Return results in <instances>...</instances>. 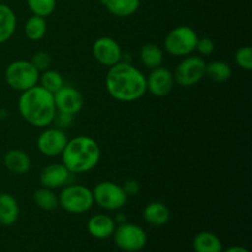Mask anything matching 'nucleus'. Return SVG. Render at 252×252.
Returning <instances> with one entry per match:
<instances>
[{
	"mask_svg": "<svg viewBox=\"0 0 252 252\" xmlns=\"http://www.w3.org/2000/svg\"><path fill=\"white\" fill-rule=\"evenodd\" d=\"M30 62H31L32 65H33L39 73H42V71L49 69V66H51L52 64V57L48 52L39 51V52H36V53L32 56L31 61Z\"/></svg>",
	"mask_w": 252,
	"mask_h": 252,
	"instance_id": "29",
	"label": "nucleus"
},
{
	"mask_svg": "<svg viewBox=\"0 0 252 252\" xmlns=\"http://www.w3.org/2000/svg\"><path fill=\"white\" fill-rule=\"evenodd\" d=\"M68 137L61 128H47L37 138V148L46 157H58L63 153Z\"/></svg>",
	"mask_w": 252,
	"mask_h": 252,
	"instance_id": "10",
	"label": "nucleus"
},
{
	"mask_svg": "<svg viewBox=\"0 0 252 252\" xmlns=\"http://www.w3.org/2000/svg\"><path fill=\"white\" fill-rule=\"evenodd\" d=\"M94 202L106 211H118L123 208L128 201L122 186L112 181L98 182L93 189Z\"/></svg>",
	"mask_w": 252,
	"mask_h": 252,
	"instance_id": "7",
	"label": "nucleus"
},
{
	"mask_svg": "<svg viewBox=\"0 0 252 252\" xmlns=\"http://www.w3.org/2000/svg\"><path fill=\"white\" fill-rule=\"evenodd\" d=\"M175 85L174 74L164 66L153 69L147 76V91L157 97L169 95Z\"/></svg>",
	"mask_w": 252,
	"mask_h": 252,
	"instance_id": "13",
	"label": "nucleus"
},
{
	"mask_svg": "<svg viewBox=\"0 0 252 252\" xmlns=\"http://www.w3.org/2000/svg\"><path fill=\"white\" fill-rule=\"evenodd\" d=\"M17 20L14 10L0 2V44L9 41L15 33Z\"/></svg>",
	"mask_w": 252,
	"mask_h": 252,
	"instance_id": "19",
	"label": "nucleus"
},
{
	"mask_svg": "<svg viewBox=\"0 0 252 252\" xmlns=\"http://www.w3.org/2000/svg\"><path fill=\"white\" fill-rule=\"evenodd\" d=\"M19 112L29 125L38 128L48 127L57 116L53 94L41 85L22 91L19 98Z\"/></svg>",
	"mask_w": 252,
	"mask_h": 252,
	"instance_id": "2",
	"label": "nucleus"
},
{
	"mask_svg": "<svg viewBox=\"0 0 252 252\" xmlns=\"http://www.w3.org/2000/svg\"><path fill=\"white\" fill-rule=\"evenodd\" d=\"M26 2L32 14L42 17L53 14L57 6V0H26Z\"/></svg>",
	"mask_w": 252,
	"mask_h": 252,
	"instance_id": "27",
	"label": "nucleus"
},
{
	"mask_svg": "<svg viewBox=\"0 0 252 252\" xmlns=\"http://www.w3.org/2000/svg\"><path fill=\"white\" fill-rule=\"evenodd\" d=\"M57 112L75 116L84 107L83 94L75 88L64 85L61 90L53 94Z\"/></svg>",
	"mask_w": 252,
	"mask_h": 252,
	"instance_id": "12",
	"label": "nucleus"
},
{
	"mask_svg": "<svg viewBox=\"0 0 252 252\" xmlns=\"http://www.w3.org/2000/svg\"><path fill=\"white\" fill-rule=\"evenodd\" d=\"M107 93L120 102H134L147 93V76L127 62L110 66L105 79Z\"/></svg>",
	"mask_w": 252,
	"mask_h": 252,
	"instance_id": "1",
	"label": "nucleus"
},
{
	"mask_svg": "<svg viewBox=\"0 0 252 252\" xmlns=\"http://www.w3.org/2000/svg\"><path fill=\"white\" fill-rule=\"evenodd\" d=\"M235 63L244 70H252V48L250 46L241 47L236 51Z\"/></svg>",
	"mask_w": 252,
	"mask_h": 252,
	"instance_id": "28",
	"label": "nucleus"
},
{
	"mask_svg": "<svg viewBox=\"0 0 252 252\" xmlns=\"http://www.w3.org/2000/svg\"><path fill=\"white\" fill-rule=\"evenodd\" d=\"M2 161H4V166L6 167L7 171L15 175H25L31 169V159L24 150H9L5 153Z\"/></svg>",
	"mask_w": 252,
	"mask_h": 252,
	"instance_id": "16",
	"label": "nucleus"
},
{
	"mask_svg": "<svg viewBox=\"0 0 252 252\" xmlns=\"http://www.w3.org/2000/svg\"><path fill=\"white\" fill-rule=\"evenodd\" d=\"M20 208L16 198L10 193H0V225L11 226L19 219Z\"/></svg>",
	"mask_w": 252,
	"mask_h": 252,
	"instance_id": "17",
	"label": "nucleus"
},
{
	"mask_svg": "<svg viewBox=\"0 0 252 252\" xmlns=\"http://www.w3.org/2000/svg\"><path fill=\"white\" fill-rule=\"evenodd\" d=\"M140 63L145 68L157 69L164 63V51L155 43H147L140 48L139 51Z\"/></svg>",
	"mask_w": 252,
	"mask_h": 252,
	"instance_id": "21",
	"label": "nucleus"
},
{
	"mask_svg": "<svg viewBox=\"0 0 252 252\" xmlns=\"http://www.w3.org/2000/svg\"><path fill=\"white\" fill-rule=\"evenodd\" d=\"M93 56L101 65L113 66L122 59V49L111 37H100L93 44Z\"/></svg>",
	"mask_w": 252,
	"mask_h": 252,
	"instance_id": "11",
	"label": "nucleus"
},
{
	"mask_svg": "<svg viewBox=\"0 0 252 252\" xmlns=\"http://www.w3.org/2000/svg\"><path fill=\"white\" fill-rule=\"evenodd\" d=\"M115 243L121 250L126 252H139L147 245V233L142 226L133 223L118 224L113 233Z\"/></svg>",
	"mask_w": 252,
	"mask_h": 252,
	"instance_id": "8",
	"label": "nucleus"
},
{
	"mask_svg": "<svg viewBox=\"0 0 252 252\" xmlns=\"http://www.w3.org/2000/svg\"><path fill=\"white\" fill-rule=\"evenodd\" d=\"M206 64L202 57L193 54L185 57L175 69V83L185 88L196 85L206 76Z\"/></svg>",
	"mask_w": 252,
	"mask_h": 252,
	"instance_id": "9",
	"label": "nucleus"
},
{
	"mask_svg": "<svg viewBox=\"0 0 252 252\" xmlns=\"http://www.w3.org/2000/svg\"><path fill=\"white\" fill-rule=\"evenodd\" d=\"M231 66L226 62L214 61L206 64V76L216 83H224L231 78Z\"/></svg>",
	"mask_w": 252,
	"mask_h": 252,
	"instance_id": "23",
	"label": "nucleus"
},
{
	"mask_svg": "<svg viewBox=\"0 0 252 252\" xmlns=\"http://www.w3.org/2000/svg\"><path fill=\"white\" fill-rule=\"evenodd\" d=\"M39 83L43 89L49 91L51 94H56L57 91L61 90L65 84H64V79L61 73L52 69H47V70L39 73Z\"/></svg>",
	"mask_w": 252,
	"mask_h": 252,
	"instance_id": "26",
	"label": "nucleus"
},
{
	"mask_svg": "<svg viewBox=\"0 0 252 252\" xmlns=\"http://www.w3.org/2000/svg\"><path fill=\"white\" fill-rule=\"evenodd\" d=\"M122 189L123 191H125V193L127 194V197L137 196L140 191V184L137 180H127V181L123 184Z\"/></svg>",
	"mask_w": 252,
	"mask_h": 252,
	"instance_id": "31",
	"label": "nucleus"
},
{
	"mask_svg": "<svg viewBox=\"0 0 252 252\" xmlns=\"http://www.w3.org/2000/svg\"><path fill=\"white\" fill-rule=\"evenodd\" d=\"M194 252H223V244L216 234L201 231L193 239Z\"/></svg>",
	"mask_w": 252,
	"mask_h": 252,
	"instance_id": "22",
	"label": "nucleus"
},
{
	"mask_svg": "<svg viewBox=\"0 0 252 252\" xmlns=\"http://www.w3.org/2000/svg\"><path fill=\"white\" fill-rule=\"evenodd\" d=\"M223 252H250V251H249L246 248H244V246L235 245V246H230V248L225 249V250H223Z\"/></svg>",
	"mask_w": 252,
	"mask_h": 252,
	"instance_id": "32",
	"label": "nucleus"
},
{
	"mask_svg": "<svg viewBox=\"0 0 252 252\" xmlns=\"http://www.w3.org/2000/svg\"><path fill=\"white\" fill-rule=\"evenodd\" d=\"M70 171L63 164H51L43 167L39 174V182L42 187L56 189L68 184L70 179Z\"/></svg>",
	"mask_w": 252,
	"mask_h": 252,
	"instance_id": "14",
	"label": "nucleus"
},
{
	"mask_svg": "<svg viewBox=\"0 0 252 252\" xmlns=\"http://www.w3.org/2000/svg\"><path fill=\"white\" fill-rule=\"evenodd\" d=\"M214 42L212 41L208 37H203V38H198L196 46V51H198V53L201 56H211L214 52Z\"/></svg>",
	"mask_w": 252,
	"mask_h": 252,
	"instance_id": "30",
	"label": "nucleus"
},
{
	"mask_svg": "<svg viewBox=\"0 0 252 252\" xmlns=\"http://www.w3.org/2000/svg\"><path fill=\"white\" fill-rule=\"evenodd\" d=\"M59 207L71 214H83L94 206L93 191L83 185H68L58 196Z\"/></svg>",
	"mask_w": 252,
	"mask_h": 252,
	"instance_id": "4",
	"label": "nucleus"
},
{
	"mask_svg": "<svg viewBox=\"0 0 252 252\" xmlns=\"http://www.w3.org/2000/svg\"><path fill=\"white\" fill-rule=\"evenodd\" d=\"M47 32L46 17L32 15L25 24V34L30 41H39Z\"/></svg>",
	"mask_w": 252,
	"mask_h": 252,
	"instance_id": "25",
	"label": "nucleus"
},
{
	"mask_svg": "<svg viewBox=\"0 0 252 252\" xmlns=\"http://www.w3.org/2000/svg\"><path fill=\"white\" fill-rule=\"evenodd\" d=\"M143 218L149 225L162 226L170 220V211L162 202H152L143 211Z\"/></svg>",
	"mask_w": 252,
	"mask_h": 252,
	"instance_id": "18",
	"label": "nucleus"
},
{
	"mask_svg": "<svg viewBox=\"0 0 252 252\" xmlns=\"http://www.w3.org/2000/svg\"><path fill=\"white\" fill-rule=\"evenodd\" d=\"M61 155L62 164L70 174H84L97 166L101 149L95 139L88 135H79L68 140Z\"/></svg>",
	"mask_w": 252,
	"mask_h": 252,
	"instance_id": "3",
	"label": "nucleus"
},
{
	"mask_svg": "<svg viewBox=\"0 0 252 252\" xmlns=\"http://www.w3.org/2000/svg\"><path fill=\"white\" fill-rule=\"evenodd\" d=\"M198 34L192 27L182 25L172 29L164 39V48L175 57H187L196 51Z\"/></svg>",
	"mask_w": 252,
	"mask_h": 252,
	"instance_id": "5",
	"label": "nucleus"
},
{
	"mask_svg": "<svg viewBox=\"0 0 252 252\" xmlns=\"http://www.w3.org/2000/svg\"><path fill=\"white\" fill-rule=\"evenodd\" d=\"M39 71L30 61H15L5 69V81L16 91H25L37 85Z\"/></svg>",
	"mask_w": 252,
	"mask_h": 252,
	"instance_id": "6",
	"label": "nucleus"
},
{
	"mask_svg": "<svg viewBox=\"0 0 252 252\" xmlns=\"http://www.w3.org/2000/svg\"><path fill=\"white\" fill-rule=\"evenodd\" d=\"M117 226L115 218L107 214H95L88 221V231L93 238L105 240L111 238Z\"/></svg>",
	"mask_w": 252,
	"mask_h": 252,
	"instance_id": "15",
	"label": "nucleus"
},
{
	"mask_svg": "<svg viewBox=\"0 0 252 252\" xmlns=\"http://www.w3.org/2000/svg\"><path fill=\"white\" fill-rule=\"evenodd\" d=\"M33 202L38 208L43 209V211H54L59 207L58 196L53 192V189H46V187H41L33 193Z\"/></svg>",
	"mask_w": 252,
	"mask_h": 252,
	"instance_id": "24",
	"label": "nucleus"
},
{
	"mask_svg": "<svg viewBox=\"0 0 252 252\" xmlns=\"http://www.w3.org/2000/svg\"><path fill=\"white\" fill-rule=\"evenodd\" d=\"M101 4L115 16L128 17L137 12L140 6V0H101Z\"/></svg>",
	"mask_w": 252,
	"mask_h": 252,
	"instance_id": "20",
	"label": "nucleus"
}]
</instances>
